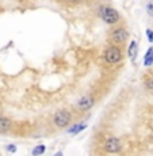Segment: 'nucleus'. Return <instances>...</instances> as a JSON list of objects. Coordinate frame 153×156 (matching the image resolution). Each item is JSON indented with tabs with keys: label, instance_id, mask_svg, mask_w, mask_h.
Returning a JSON list of instances; mask_svg holds the SVG:
<instances>
[{
	"label": "nucleus",
	"instance_id": "obj_5",
	"mask_svg": "<svg viewBox=\"0 0 153 156\" xmlns=\"http://www.w3.org/2000/svg\"><path fill=\"white\" fill-rule=\"evenodd\" d=\"M121 148H122V145L118 137H110L104 143V151L109 152V154H118L121 151Z\"/></svg>",
	"mask_w": 153,
	"mask_h": 156
},
{
	"label": "nucleus",
	"instance_id": "obj_13",
	"mask_svg": "<svg viewBox=\"0 0 153 156\" xmlns=\"http://www.w3.org/2000/svg\"><path fill=\"white\" fill-rule=\"evenodd\" d=\"M145 87L148 90H151V91H153V77H151V79H148L145 82Z\"/></svg>",
	"mask_w": 153,
	"mask_h": 156
},
{
	"label": "nucleus",
	"instance_id": "obj_7",
	"mask_svg": "<svg viewBox=\"0 0 153 156\" xmlns=\"http://www.w3.org/2000/svg\"><path fill=\"white\" fill-rule=\"evenodd\" d=\"M12 128V121L7 117H0V133H5Z\"/></svg>",
	"mask_w": 153,
	"mask_h": 156
},
{
	"label": "nucleus",
	"instance_id": "obj_17",
	"mask_svg": "<svg viewBox=\"0 0 153 156\" xmlns=\"http://www.w3.org/2000/svg\"><path fill=\"white\" fill-rule=\"evenodd\" d=\"M67 2H69V3H82L83 0H67Z\"/></svg>",
	"mask_w": 153,
	"mask_h": 156
},
{
	"label": "nucleus",
	"instance_id": "obj_16",
	"mask_svg": "<svg viewBox=\"0 0 153 156\" xmlns=\"http://www.w3.org/2000/svg\"><path fill=\"white\" fill-rule=\"evenodd\" d=\"M53 156H64V154H62V151H58V152H56Z\"/></svg>",
	"mask_w": 153,
	"mask_h": 156
},
{
	"label": "nucleus",
	"instance_id": "obj_8",
	"mask_svg": "<svg viewBox=\"0 0 153 156\" xmlns=\"http://www.w3.org/2000/svg\"><path fill=\"white\" fill-rule=\"evenodd\" d=\"M129 57H130L131 61L137 58V55H138V45H137L136 41H131V44L129 45Z\"/></svg>",
	"mask_w": 153,
	"mask_h": 156
},
{
	"label": "nucleus",
	"instance_id": "obj_4",
	"mask_svg": "<svg viewBox=\"0 0 153 156\" xmlns=\"http://www.w3.org/2000/svg\"><path fill=\"white\" fill-rule=\"evenodd\" d=\"M110 38H111V41L115 44H123L129 40V33L125 27H118L111 31Z\"/></svg>",
	"mask_w": 153,
	"mask_h": 156
},
{
	"label": "nucleus",
	"instance_id": "obj_9",
	"mask_svg": "<svg viewBox=\"0 0 153 156\" xmlns=\"http://www.w3.org/2000/svg\"><path fill=\"white\" fill-rule=\"evenodd\" d=\"M87 128V124L85 122H83V124H79V125H73V126H71L69 129H68V133L71 134H79L82 130H84V129Z\"/></svg>",
	"mask_w": 153,
	"mask_h": 156
},
{
	"label": "nucleus",
	"instance_id": "obj_15",
	"mask_svg": "<svg viewBox=\"0 0 153 156\" xmlns=\"http://www.w3.org/2000/svg\"><path fill=\"white\" fill-rule=\"evenodd\" d=\"M146 35H148V40L153 42V31L152 30H146Z\"/></svg>",
	"mask_w": 153,
	"mask_h": 156
},
{
	"label": "nucleus",
	"instance_id": "obj_3",
	"mask_svg": "<svg viewBox=\"0 0 153 156\" xmlns=\"http://www.w3.org/2000/svg\"><path fill=\"white\" fill-rule=\"evenodd\" d=\"M71 119H72V115L68 110H58L54 114L53 121H54V125L57 128H67L71 124Z\"/></svg>",
	"mask_w": 153,
	"mask_h": 156
},
{
	"label": "nucleus",
	"instance_id": "obj_14",
	"mask_svg": "<svg viewBox=\"0 0 153 156\" xmlns=\"http://www.w3.org/2000/svg\"><path fill=\"white\" fill-rule=\"evenodd\" d=\"M5 149H7L8 152H12V154H15V152H16V145H14V144H8V145L5 147Z\"/></svg>",
	"mask_w": 153,
	"mask_h": 156
},
{
	"label": "nucleus",
	"instance_id": "obj_1",
	"mask_svg": "<svg viewBox=\"0 0 153 156\" xmlns=\"http://www.w3.org/2000/svg\"><path fill=\"white\" fill-rule=\"evenodd\" d=\"M100 18L103 22H106L107 25H115L116 22H119L121 15L119 12L113 7L109 5H102L100 7Z\"/></svg>",
	"mask_w": 153,
	"mask_h": 156
},
{
	"label": "nucleus",
	"instance_id": "obj_10",
	"mask_svg": "<svg viewBox=\"0 0 153 156\" xmlns=\"http://www.w3.org/2000/svg\"><path fill=\"white\" fill-rule=\"evenodd\" d=\"M144 65H145V67L153 65V48H149L148 52H146L145 57H144Z\"/></svg>",
	"mask_w": 153,
	"mask_h": 156
},
{
	"label": "nucleus",
	"instance_id": "obj_2",
	"mask_svg": "<svg viewBox=\"0 0 153 156\" xmlns=\"http://www.w3.org/2000/svg\"><path fill=\"white\" fill-rule=\"evenodd\" d=\"M104 60L107 64H116L122 60V50L118 46H109L104 50Z\"/></svg>",
	"mask_w": 153,
	"mask_h": 156
},
{
	"label": "nucleus",
	"instance_id": "obj_6",
	"mask_svg": "<svg viewBox=\"0 0 153 156\" xmlns=\"http://www.w3.org/2000/svg\"><path fill=\"white\" fill-rule=\"evenodd\" d=\"M94 105H95V99L92 95H84V97H82L79 99V102H77V107H79V110H82V112L89 110Z\"/></svg>",
	"mask_w": 153,
	"mask_h": 156
},
{
	"label": "nucleus",
	"instance_id": "obj_12",
	"mask_svg": "<svg viewBox=\"0 0 153 156\" xmlns=\"http://www.w3.org/2000/svg\"><path fill=\"white\" fill-rule=\"evenodd\" d=\"M146 12H148V15H151V16L153 18V0H151V2L146 4Z\"/></svg>",
	"mask_w": 153,
	"mask_h": 156
},
{
	"label": "nucleus",
	"instance_id": "obj_11",
	"mask_svg": "<svg viewBox=\"0 0 153 156\" xmlns=\"http://www.w3.org/2000/svg\"><path fill=\"white\" fill-rule=\"evenodd\" d=\"M45 152H46V147H45L43 144H40V145L34 147V149L31 151V155L33 156H41V155H43Z\"/></svg>",
	"mask_w": 153,
	"mask_h": 156
}]
</instances>
